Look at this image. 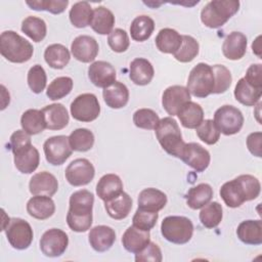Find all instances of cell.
I'll list each match as a JSON object with an SVG mask.
<instances>
[{
	"label": "cell",
	"instance_id": "2e32d148",
	"mask_svg": "<svg viewBox=\"0 0 262 262\" xmlns=\"http://www.w3.org/2000/svg\"><path fill=\"white\" fill-rule=\"evenodd\" d=\"M15 168L24 174L33 173L39 166L40 155L38 149L32 144H26L11 150Z\"/></svg>",
	"mask_w": 262,
	"mask_h": 262
},
{
	"label": "cell",
	"instance_id": "f546056e",
	"mask_svg": "<svg viewBox=\"0 0 262 262\" xmlns=\"http://www.w3.org/2000/svg\"><path fill=\"white\" fill-rule=\"evenodd\" d=\"M132 199L131 196L123 191L119 195L104 202V208L108 216L116 220L125 219L132 209Z\"/></svg>",
	"mask_w": 262,
	"mask_h": 262
},
{
	"label": "cell",
	"instance_id": "b9f144b4",
	"mask_svg": "<svg viewBox=\"0 0 262 262\" xmlns=\"http://www.w3.org/2000/svg\"><path fill=\"white\" fill-rule=\"evenodd\" d=\"M222 206L218 202L208 203L200 212V221L207 228H215L222 220Z\"/></svg>",
	"mask_w": 262,
	"mask_h": 262
},
{
	"label": "cell",
	"instance_id": "cb8c5ba5",
	"mask_svg": "<svg viewBox=\"0 0 262 262\" xmlns=\"http://www.w3.org/2000/svg\"><path fill=\"white\" fill-rule=\"evenodd\" d=\"M42 113L46 122V129L61 130L70 121V117L66 106L61 103H52L43 107Z\"/></svg>",
	"mask_w": 262,
	"mask_h": 262
},
{
	"label": "cell",
	"instance_id": "c3c4849f",
	"mask_svg": "<svg viewBox=\"0 0 262 262\" xmlns=\"http://www.w3.org/2000/svg\"><path fill=\"white\" fill-rule=\"evenodd\" d=\"M195 130H196L195 132L198 137L206 144H209V145L215 144L220 138V131L213 120L208 119L203 121L195 128Z\"/></svg>",
	"mask_w": 262,
	"mask_h": 262
},
{
	"label": "cell",
	"instance_id": "d6986e66",
	"mask_svg": "<svg viewBox=\"0 0 262 262\" xmlns=\"http://www.w3.org/2000/svg\"><path fill=\"white\" fill-rule=\"evenodd\" d=\"M29 189L33 195L52 196L58 189V182L53 174L42 171L32 176L29 182Z\"/></svg>",
	"mask_w": 262,
	"mask_h": 262
},
{
	"label": "cell",
	"instance_id": "9a60e30c",
	"mask_svg": "<svg viewBox=\"0 0 262 262\" xmlns=\"http://www.w3.org/2000/svg\"><path fill=\"white\" fill-rule=\"evenodd\" d=\"M190 101V93L184 86L173 85L168 87L162 95V105L171 117L177 116L180 108Z\"/></svg>",
	"mask_w": 262,
	"mask_h": 262
},
{
	"label": "cell",
	"instance_id": "816d5d0a",
	"mask_svg": "<svg viewBox=\"0 0 262 262\" xmlns=\"http://www.w3.org/2000/svg\"><path fill=\"white\" fill-rule=\"evenodd\" d=\"M107 44L110 48L115 52H125L130 45L128 34L126 33V31L117 28L110 33L107 37Z\"/></svg>",
	"mask_w": 262,
	"mask_h": 262
},
{
	"label": "cell",
	"instance_id": "d6a6232c",
	"mask_svg": "<svg viewBox=\"0 0 262 262\" xmlns=\"http://www.w3.org/2000/svg\"><path fill=\"white\" fill-rule=\"evenodd\" d=\"M181 125L184 128L195 129L204 121L203 107L193 101L186 102L177 114Z\"/></svg>",
	"mask_w": 262,
	"mask_h": 262
},
{
	"label": "cell",
	"instance_id": "6da1fadb",
	"mask_svg": "<svg viewBox=\"0 0 262 262\" xmlns=\"http://www.w3.org/2000/svg\"><path fill=\"white\" fill-rule=\"evenodd\" d=\"M261 184L259 180L250 174H243L225 182L220 190V196L229 208L241 207L245 202L259 196Z\"/></svg>",
	"mask_w": 262,
	"mask_h": 262
},
{
	"label": "cell",
	"instance_id": "9f6ffc18",
	"mask_svg": "<svg viewBox=\"0 0 262 262\" xmlns=\"http://www.w3.org/2000/svg\"><path fill=\"white\" fill-rule=\"evenodd\" d=\"M30 143H32L31 142V137L24 130H16L10 136V147H11V150L16 149V148H18L20 146H24L26 144H30Z\"/></svg>",
	"mask_w": 262,
	"mask_h": 262
},
{
	"label": "cell",
	"instance_id": "7c38bea8",
	"mask_svg": "<svg viewBox=\"0 0 262 262\" xmlns=\"http://www.w3.org/2000/svg\"><path fill=\"white\" fill-rule=\"evenodd\" d=\"M69 245L68 234L59 228H50L46 230L40 238L41 252L50 258L61 256Z\"/></svg>",
	"mask_w": 262,
	"mask_h": 262
},
{
	"label": "cell",
	"instance_id": "f35d334b",
	"mask_svg": "<svg viewBox=\"0 0 262 262\" xmlns=\"http://www.w3.org/2000/svg\"><path fill=\"white\" fill-rule=\"evenodd\" d=\"M261 95L262 89L252 87L244 78L237 81L234 88V97L239 103L247 106H253L260 100Z\"/></svg>",
	"mask_w": 262,
	"mask_h": 262
},
{
	"label": "cell",
	"instance_id": "8d00e7d4",
	"mask_svg": "<svg viewBox=\"0 0 262 262\" xmlns=\"http://www.w3.org/2000/svg\"><path fill=\"white\" fill-rule=\"evenodd\" d=\"M155 21L154 19L145 14L136 16L130 26V35L134 41L144 42L154 33Z\"/></svg>",
	"mask_w": 262,
	"mask_h": 262
},
{
	"label": "cell",
	"instance_id": "5bb4252c",
	"mask_svg": "<svg viewBox=\"0 0 262 262\" xmlns=\"http://www.w3.org/2000/svg\"><path fill=\"white\" fill-rule=\"evenodd\" d=\"M179 159L196 172H203L208 168L211 156L210 152L201 144L189 142L184 144Z\"/></svg>",
	"mask_w": 262,
	"mask_h": 262
},
{
	"label": "cell",
	"instance_id": "f907efd6",
	"mask_svg": "<svg viewBox=\"0 0 262 262\" xmlns=\"http://www.w3.org/2000/svg\"><path fill=\"white\" fill-rule=\"evenodd\" d=\"M158 218H159L158 212H151V211L141 210L137 208L132 218V223H133V226H135L136 228L149 231L156 225Z\"/></svg>",
	"mask_w": 262,
	"mask_h": 262
},
{
	"label": "cell",
	"instance_id": "7dc6e473",
	"mask_svg": "<svg viewBox=\"0 0 262 262\" xmlns=\"http://www.w3.org/2000/svg\"><path fill=\"white\" fill-rule=\"evenodd\" d=\"M27 81L30 89L34 93L36 94L41 93L45 89L46 82H47L46 72L43 69V67L40 64L33 66L28 72Z\"/></svg>",
	"mask_w": 262,
	"mask_h": 262
},
{
	"label": "cell",
	"instance_id": "4dcf8cb0",
	"mask_svg": "<svg viewBox=\"0 0 262 262\" xmlns=\"http://www.w3.org/2000/svg\"><path fill=\"white\" fill-rule=\"evenodd\" d=\"M155 42L161 52L174 54L182 44V36L174 29L164 28L158 33Z\"/></svg>",
	"mask_w": 262,
	"mask_h": 262
},
{
	"label": "cell",
	"instance_id": "7a4b0ae2",
	"mask_svg": "<svg viewBox=\"0 0 262 262\" xmlns=\"http://www.w3.org/2000/svg\"><path fill=\"white\" fill-rule=\"evenodd\" d=\"M70 207L67 214L69 227L76 232H85L92 225V208L94 195L87 189H80L70 196Z\"/></svg>",
	"mask_w": 262,
	"mask_h": 262
},
{
	"label": "cell",
	"instance_id": "74e56055",
	"mask_svg": "<svg viewBox=\"0 0 262 262\" xmlns=\"http://www.w3.org/2000/svg\"><path fill=\"white\" fill-rule=\"evenodd\" d=\"M92 16L93 10L87 1H80L75 3L69 12L70 21L74 27L79 29L90 26Z\"/></svg>",
	"mask_w": 262,
	"mask_h": 262
},
{
	"label": "cell",
	"instance_id": "d4e9b609",
	"mask_svg": "<svg viewBox=\"0 0 262 262\" xmlns=\"http://www.w3.org/2000/svg\"><path fill=\"white\" fill-rule=\"evenodd\" d=\"M154 75V67L147 59L137 57L131 61L129 78L134 84L139 86L147 85L151 82Z\"/></svg>",
	"mask_w": 262,
	"mask_h": 262
},
{
	"label": "cell",
	"instance_id": "277c9868",
	"mask_svg": "<svg viewBox=\"0 0 262 262\" xmlns=\"http://www.w3.org/2000/svg\"><path fill=\"white\" fill-rule=\"evenodd\" d=\"M239 8L236 0H212L208 2L201 11L202 23L211 29L224 26Z\"/></svg>",
	"mask_w": 262,
	"mask_h": 262
},
{
	"label": "cell",
	"instance_id": "4316f807",
	"mask_svg": "<svg viewBox=\"0 0 262 262\" xmlns=\"http://www.w3.org/2000/svg\"><path fill=\"white\" fill-rule=\"evenodd\" d=\"M167 204V195L160 189L148 187L140 191L138 195V209L159 212Z\"/></svg>",
	"mask_w": 262,
	"mask_h": 262
},
{
	"label": "cell",
	"instance_id": "60d3db41",
	"mask_svg": "<svg viewBox=\"0 0 262 262\" xmlns=\"http://www.w3.org/2000/svg\"><path fill=\"white\" fill-rule=\"evenodd\" d=\"M69 141L73 150L84 152L92 148L94 134L87 128H78L70 134Z\"/></svg>",
	"mask_w": 262,
	"mask_h": 262
},
{
	"label": "cell",
	"instance_id": "d590c367",
	"mask_svg": "<svg viewBox=\"0 0 262 262\" xmlns=\"http://www.w3.org/2000/svg\"><path fill=\"white\" fill-rule=\"evenodd\" d=\"M20 125L29 135H36L46 129V122L41 110H27L20 118Z\"/></svg>",
	"mask_w": 262,
	"mask_h": 262
},
{
	"label": "cell",
	"instance_id": "e575fe53",
	"mask_svg": "<svg viewBox=\"0 0 262 262\" xmlns=\"http://www.w3.org/2000/svg\"><path fill=\"white\" fill-rule=\"evenodd\" d=\"M44 59L46 63L55 70L63 69L71 59L69 49L62 44H51L44 51Z\"/></svg>",
	"mask_w": 262,
	"mask_h": 262
},
{
	"label": "cell",
	"instance_id": "7402d4cb",
	"mask_svg": "<svg viewBox=\"0 0 262 262\" xmlns=\"http://www.w3.org/2000/svg\"><path fill=\"white\" fill-rule=\"evenodd\" d=\"M150 242L149 231L141 230L135 226H129L122 236V244L126 251L137 254L142 251Z\"/></svg>",
	"mask_w": 262,
	"mask_h": 262
},
{
	"label": "cell",
	"instance_id": "4fadbf2b",
	"mask_svg": "<svg viewBox=\"0 0 262 262\" xmlns=\"http://www.w3.org/2000/svg\"><path fill=\"white\" fill-rule=\"evenodd\" d=\"M95 175L92 163L87 159H76L66 169L64 176L73 186H83L90 183Z\"/></svg>",
	"mask_w": 262,
	"mask_h": 262
},
{
	"label": "cell",
	"instance_id": "681fc988",
	"mask_svg": "<svg viewBox=\"0 0 262 262\" xmlns=\"http://www.w3.org/2000/svg\"><path fill=\"white\" fill-rule=\"evenodd\" d=\"M26 4L33 10L41 11L45 10L53 14H59L63 12L69 5L68 0H38L27 1Z\"/></svg>",
	"mask_w": 262,
	"mask_h": 262
},
{
	"label": "cell",
	"instance_id": "bcb514c9",
	"mask_svg": "<svg viewBox=\"0 0 262 262\" xmlns=\"http://www.w3.org/2000/svg\"><path fill=\"white\" fill-rule=\"evenodd\" d=\"M211 67L213 70L214 80H215L213 93L214 94L224 93L226 90H228V88L231 85V82H232L231 74L229 70L222 64H214Z\"/></svg>",
	"mask_w": 262,
	"mask_h": 262
},
{
	"label": "cell",
	"instance_id": "e0dca14e",
	"mask_svg": "<svg viewBox=\"0 0 262 262\" xmlns=\"http://www.w3.org/2000/svg\"><path fill=\"white\" fill-rule=\"evenodd\" d=\"M99 51L97 41L88 35H80L74 39L71 44L73 56L84 63L91 62L95 59Z\"/></svg>",
	"mask_w": 262,
	"mask_h": 262
},
{
	"label": "cell",
	"instance_id": "9c48e42d",
	"mask_svg": "<svg viewBox=\"0 0 262 262\" xmlns=\"http://www.w3.org/2000/svg\"><path fill=\"white\" fill-rule=\"evenodd\" d=\"M72 117L80 122H92L100 114V105L97 97L92 93L78 95L70 106Z\"/></svg>",
	"mask_w": 262,
	"mask_h": 262
},
{
	"label": "cell",
	"instance_id": "ab89813d",
	"mask_svg": "<svg viewBox=\"0 0 262 262\" xmlns=\"http://www.w3.org/2000/svg\"><path fill=\"white\" fill-rule=\"evenodd\" d=\"M21 31L34 42H41L47 34L46 23L37 16H27L21 21Z\"/></svg>",
	"mask_w": 262,
	"mask_h": 262
},
{
	"label": "cell",
	"instance_id": "8fae6325",
	"mask_svg": "<svg viewBox=\"0 0 262 262\" xmlns=\"http://www.w3.org/2000/svg\"><path fill=\"white\" fill-rule=\"evenodd\" d=\"M43 149L46 161L53 166L62 165L72 156L73 152L69 137L64 135L49 137L44 142Z\"/></svg>",
	"mask_w": 262,
	"mask_h": 262
},
{
	"label": "cell",
	"instance_id": "f5cc1de1",
	"mask_svg": "<svg viewBox=\"0 0 262 262\" xmlns=\"http://www.w3.org/2000/svg\"><path fill=\"white\" fill-rule=\"evenodd\" d=\"M162 260H163L162 251L160 247L152 242H149V244L142 251L135 254L136 262H141V261L161 262Z\"/></svg>",
	"mask_w": 262,
	"mask_h": 262
},
{
	"label": "cell",
	"instance_id": "ee69618b",
	"mask_svg": "<svg viewBox=\"0 0 262 262\" xmlns=\"http://www.w3.org/2000/svg\"><path fill=\"white\" fill-rule=\"evenodd\" d=\"M74 82L70 77H57L47 87L46 95L51 100H58L70 94Z\"/></svg>",
	"mask_w": 262,
	"mask_h": 262
},
{
	"label": "cell",
	"instance_id": "11a10c76",
	"mask_svg": "<svg viewBox=\"0 0 262 262\" xmlns=\"http://www.w3.org/2000/svg\"><path fill=\"white\" fill-rule=\"evenodd\" d=\"M262 133L253 132L247 137V146L249 151L258 158L262 157Z\"/></svg>",
	"mask_w": 262,
	"mask_h": 262
},
{
	"label": "cell",
	"instance_id": "44dd1931",
	"mask_svg": "<svg viewBox=\"0 0 262 262\" xmlns=\"http://www.w3.org/2000/svg\"><path fill=\"white\" fill-rule=\"evenodd\" d=\"M247 51V37L241 32L229 33L222 44L223 55L230 60H238Z\"/></svg>",
	"mask_w": 262,
	"mask_h": 262
},
{
	"label": "cell",
	"instance_id": "30bf717a",
	"mask_svg": "<svg viewBox=\"0 0 262 262\" xmlns=\"http://www.w3.org/2000/svg\"><path fill=\"white\" fill-rule=\"evenodd\" d=\"M4 231L8 243L16 250H26L33 242V229L30 223L21 218H11Z\"/></svg>",
	"mask_w": 262,
	"mask_h": 262
},
{
	"label": "cell",
	"instance_id": "5b68a950",
	"mask_svg": "<svg viewBox=\"0 0 262 262\" xmlns=\"http://www.w3.org/2000/svg\"><path fill=\"white\" fill-rule=\"evenodd\" d=\"M155 133L163 149L170 156L179 159L185 142L182 139L181 131L176 120L172 117L161 119L155 129Z\"/></svg>",
	"mask_w": 262,
	"mask_h": 262
},
{
	"label": "cell",
	"instance_id": "6f0895ef",
	"mask_svg": "<svg viewBox=\"0 0 262 262\" xmlns=\"http://www.w3.org/2000/svg\"><path fill=\"white\" fill-rule=\"evenodd\" d=\"M260 39H261V36H258V37L256 38V40H255V41L253 42V44H252V49H253V52L261 58V46H260Z\"/></svg>",
	"mask_w": 262,
	"mask_h": 262
},
{
	"label": "cell",
	"instance_id": "f1b7e54d",
	"mask_svg": "<svg viewBox=\"0 0 262 262\" xmlns=\"http://www.w3.org/2000/svg\"><path fill=\"white\" fill-rule=\"evenodd\" d=\"M236 235L241 242L246 245L258 246L262 244V221L245 220L239 223L236 229Z\"/></svg>",
	"mask_w": 262,
	"mask_h": 262
},
{
	"label": "cell",
	"instance_id": "ffe728a7",
	"mask_svg": "<svg viewBox=\"0 0 262 262\" xmlns=\"http://www.w3.org/2000/svg\"><path fill=\"white\" fill-rule=\"evenodd\" d=\"M88 241L92 249L96 252H105L114 245L116 241V232L110 226L97 225L90 229Z\"/></svg>",
	"mask_w": 262,
	"mask_h": 262
},
{
	"label": "cell",
	"instance_id": "83f0119b",
	"mask_svg": "<svg viewBox=\"0 0 262 262\" xmlns=\"http://www.w3.org/2000/svg\"><path fill=\"white\" fill-rule=\"evenodd\" d=\"M123 192L121 178L113 173L103 175L96 184V193L100 200L106 202Z\"/></svg>",
	"mask_w": 262,
	"mask_h": 262
},
{
	"label": "cell",
	"instance_id": "7bdbcfd3",
	"mask_svg": "<svg viewBox=\"0 0 262 262\" xmlns=\"http://www.w3.org/2000/svg\"><path fill=\"white\" fill-rule=\"evenodd\" d=\"M199 42L191 36L182 35V44L180 48L173 54L175 59L180 62H190L199 54Z\"/></svg>",
	"mask_w": 262,
	"mask_h": 262
},
{
	"label": "cell",
	"instance_id": "603a6c76",
	"mask_svg": "<svg viewBox=\"0 0 262 262\" xmlns=\"http://www.w3.org/2000/svg\"><path fill=\"white\" fill-rule=\"evenodd\" d=\"M28 214L38 220H45L55 212V204L51 196L34 195L27 203Z\"/></svg>",
	"mask_w": 262,
	"mask_h": 262
},
{
	"label": "cell",
	"instance_id": "ac0fdd59",
	"mask_svg": "<svg viewBox=\"0 0 262 262\" xmlns=\"http://www.w3.org/2000/svg\"><path fill=\"white\" fill-rule=\"evenodd\" d=\"M117 73L112 63L104 60L92 62L88 68V78L99 88H106L116 81Z\"/></svg>",
	"mask_w": 262,
	"mask_h": 262
},
{
	"label": "cell",
	"instance_id": "8992f818",
	"mask_svg": "<svg viewBox=\"0 0 262 262\" xmlns=\"http://www.w3.org/2000/svg\"><path fill=\"white\" fill-rule=\"evenodd\" d=\"M161 232L165 239L172 244L188 243L193 233V224L184 216H168L161 223Z\"/></svg>",
	"mask_w": 262,
	"mask_h": 262
},
{
	"label": "cell",
	"instance_id": "484cf974",
	"mask_svg": "<svg viewBox=\"0 0 262 262\" xmlns=\"http://www.w3.org/2000/svg\"><path fill=\"white\" fill-rule=\"evenodd\" d=\"M103 100L111 108H122L129 100V90L127 86L121 82L115 81L112 85L103 88Z\"/></svg>",
	"mask_w": 262,
	"mask_h": 262
},
{
	"label": "cell",
	"instance_id": "ba28073f",
	"mask_svg": "<svg viewBox=\"0 0 262 262\" xmlns=\"http://www.w3.org/2000/svg\"><path fill=\"white\" fill-rule=\"evenodd\" d=\"M244 121L242 112L233 105H222L214 114V123L220 133L227 136L238 133L243 128Z\"/></svg>",
	"mask_w": 262,
	"mask_h": 262
},
{
	"label": "cell",
	"instance_id": "1f68e13d",
	"mask_svg": "<svg viewBox=\"0 0 262 262\" xmlns=\"http://www.w3.org/2000/svg\"><path fill=\"white\" fill-rule=\"evenodd\" d=\"M213 196V188L208 183H200L195 186H192L186 192L185 199L186 204L192 210L202 209L206 206Z\"/></svg>",
	"mask_w": 262,
	"mask_h": 262
},
{
	"label": "cell",
	"instance_id": "3957f363",
	"mask_svg": "<svg viewBox=\"0 0 262 262\" xmlns=\"http://www.w3.org/2000/svg\"><path fill=\"white\" fill-rule=\"evenodd\" d=\"M0 53L10 62L23 63L31 59L33 45L14 31H5L0 35Z\"/></svg>",
	"mask_w": 262,
	"mask_h": 262
},
{
	"label": "cell",
	"instance_id": "db71d44e",
	"mask_svg": "<svg viewBox=\"0 0 262 262\" xmlns=\"http://www.w3.org/2000/svg\"><path fill=\"white\" fill-rule=\"evenodd\" d=\"M244 79L252 87L262 89V64L261 63L251 64L248 68Z\"/></svg>",
	"mask_w": 262,
	"mask_h": 262
},
{
	"label": "cell",
	"instance_id": "52a82bcc",
	"mask_svg": "<svg viewBox=\"0 0 262 262\" xmlns=\"http://www.w3.org/2000/svg\"><path fill=\"white\" fill-rule=\"evenodd\" d=\"M214 84L215 80L212 67L205 62H199L188 75L186 88L193 96L205 98L213 93Z\"/></svg>",
	"mask_w": 262,
	"mask_h": 262
},
{
	"label": "cell",
	"instance_id": "f6af8a7d",
	"mask_svg": "<svg viewBox=\"0 0 262 262\" xmlns=\"http://www.w3.org/2000/svg\"><path fill=\"white\" fill-rule=\"evenodd\" d=\"M159 122L158 114L150 108H139L133 114V123L140 129L155 130Z\"/></svg>",
	"mask_w": 262,
	"mask_h": 262
},
{
	"label": "cell",
	"instance_id": "836d02e7",
	"mask_svg": "<svg viewBox=\"0 0 262 262\" xmlns=\"http://www.w3.org/2000/svg\"><path fill=\"white\" fill-rule=\"evenodd\" d=\"M115 25L114 13L104 6H97L93 10V16L91 20L92 30L99 35H106L113 31Z\"/></svg>",
	"mask_w": 262,
	"mask_h": 262
}]
</instances>
